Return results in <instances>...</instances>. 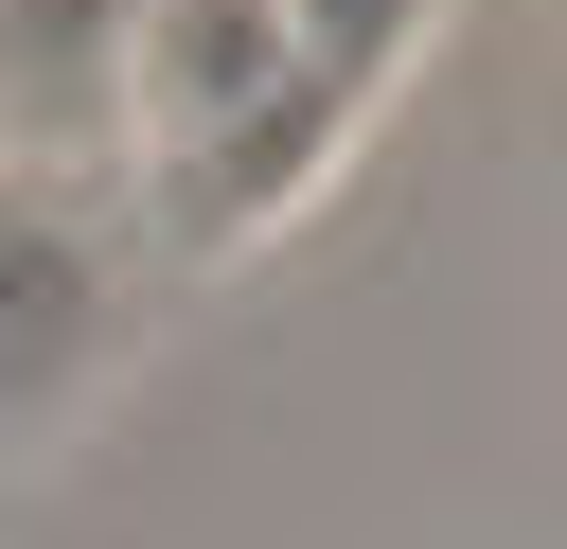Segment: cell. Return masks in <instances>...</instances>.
<instances>
[{"label":"cell","mask_w":567,"mask_h":549,"mask_svg":"<svg viewBox=\"0 0 567 549\" xmlns=\"http://www.w3.org/2000/svg\"><path fill=\"white\" fill-rule=\"evenodd\" d=\"M159 213L124 159H0V478H35L159 336Z\"/></svg>","instance_id":"1"},{"label":"cell","mask_w":567,"mask_h":549,"mask_svg":"<svg viewBox=\"0 0 567 549\" xmlns=\"http://www.w3.org/2000/svg\"><path fill=\"white\" fill-rule=\"evenodd\" d=\"M124 18L142 0H0V159H124Z\"/></svg>","instance_id":"3"},{"label":"cell","mask_w":567,"mask_h":549,"mask_svg":"<svg viewBox=\"0 0 567 549\" xmlns=\"http://www.w3.org/2000/svg\"><path fill=\"white\" fill-rule=\"evenodd\" d=\"M301 89H354V71H319L301 0H142L124 18V177H195L213 142H248Z\"/></svg>","instance_id":"2"}]
</instances>
